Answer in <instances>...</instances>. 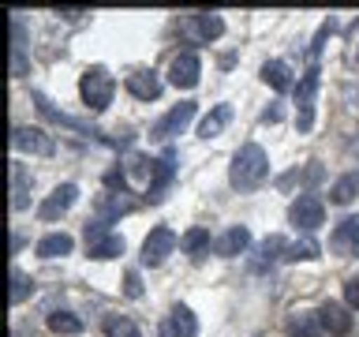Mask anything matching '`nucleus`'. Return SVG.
<instances>
[{
  "label": "nucleus",
  "mask_w": 359,
  "mask_h": 337,
  "mask_svg": "<svg viewBox=\"0 0 359 337\" xmlns=\"http://www.w3.org/2000/svg\"><path fill=\"white\" fill-rule=\"evenodd\" d=\"M269 176V157L258 143H243L232 157V168H229V184L236 191H255L262 180Z\"/></svg>",
  "instance_id": "nucleus-1"
},
{
  "label": "nucleus",
  "mask_w": 359,
  "mask_h": 337,
  "mask_svg": "<svg viewBox=\"0 0 359 337\" xmlns=\"http://www.w3.org/2000/svg\"><path fill=\"white\" fill-rule=\"evenodd\" d=\"M112 94H116V79L109 75V67L94 64L79 75V98L90 112H105L112 105Z\"/></svg>",
  "instance_id": "nucleus-2"
},
{
  "label": "nucleus",
  "mask_w": 359,
  "mask_h": 337,
  "mask_svg": "<svg viewBox=\"0 0 359 337\" xmlns=\"http://www.w3.org/2000/svg\"><path fill=\"white\" fill-rule=\"evenodd\" d=\"M318 86H322L318 67H307L303 79L296 83V128H299V135H307L314 128V101H318Z\"/></svg>",
  "instance_id": "nucleus-3"
},
{
  "label": "nucleus",
  "mask_w": 359,
  "mask_h": 337,
  "mask_svg": "<svg viewBox=\"0 0 359 337\" xmlns=\"http://www.w3.org/2000/svg\"><path fill=\"white\" fill-rule=\"evenodd\" d=\"M86 255L105 263V258L123 255V236L109 229V221H86Z\"/></svg>",
  "instance_id": "nucleus-4"
},
{
  "label": "nucleus",
  "mask_w": 359,
  "mask_h": 337,
  "mask_svg": "<svg viewBox=\"0 0 359 337\" xmlns=\"http://www.w3.org/2000/svg\"><path fill=\"white\" fill-rule=\"evenodd\" d=\"M322 221H325V202H322L318 195L303 191L299 199H292V206H288V225H296L303 236H311Z\"/></svg>",
  "instance_id": "nucleus-5"
},
{
  "label": "nucleus",
  "mask_w": 359,
  "mask_h": 337,
  "mask_svg": "<svg viewBox=\"0 0 359 337\" xmlns=\"http://www.w3.org/2000/svg\"><path fill=\"white\" fill-rule=\"evenodd\" d=\"M176 247H180V236L168 229V225H157V229H150L142 240V266H161Z\"/></svg>",
  "instance_id": "nucleus-6"
},
{
  "label": "nucleus",
  "mask_w": 359,
  "mask_h": 337,
  "mask_svg": "<svg viewBox=\"0 0 359 337\" xmlns=\"http://www.w3.org/2000/svg\"><path fill=\"white\" fill-rule=\"evenodd\" d=\"M11 146H15L19 154H30V157H49L56 150L53 135L45 128H27V124H19V128H11Z\"/></svg>",
  "instance_id": "nucleus-7"
},
{
  "label": "nucleus",
  "mask_w": 359,
  "mask_h": 337,
  "mask_svg": "<svg viewBox=\"0 0 359 337\" xmlns=\"http://www.w3.org/2000/svg\"><path fill=\"white\" fill-rule=\"evenodd\" d=\"M198 79H202L198 53H191V49H187V53H176L172 64H168V83H172L176 90H195Z\"/></svg>",
  "instance_id": "nucleus-8"
},
{
  "label": "nucleus",
  "mask_w": 359,
  "mask_h": 337,
  "mask_svg": "<svg viewBox=\"0 0 359 337\" xmlns=\"http://www.w3.org/2000/svg\"><path fill=\"white\" fill-rule=\"evenodd\" d=\"M195 112H198L195 101H180V105H172V109H168L161 120L154 124L150 135H154V139H172V135H180V131H184L191 120H195Z\"/></svg>",
  "instance_id": "nucleus-9"
},
{
  "label": "nucleus",
  "mask_w": 359,
  "mask_h": 337,
  "mask_svg": "<svg viewBox=\"0 0 359 337\" xmlns=\"http://www.w3.org/2000/svg\"><path fill=\"white\" fill-rule=\"evenodd\" d=\"M75 199H79V187H75V184H56V187L49 191V195L41 199L38 218H41V221H56V218H64V213L75 206Z\"/></svg>",
  "instance_id": "nucleus-10"
},
{
  "label": "nucleus",
  "mask_w": 359,
  "mask_h": 337,
  "mask_svg": "<svg viewBox=\"0 0 359 337\" xmlns=\"http://www.w3.org/2000/svg\"><path fill=\"white\" fill-rule=\"evenodd\" d=\"M318 326L325 333H333V337H344V333H352V311H348V303H337V300H325L322 308H318Z\"/></svg>",
  "instance_id": "nucleus-11"
},
{
  "label": "nucleus",
  "mask_w": 359,
  "mask_h": 337,
  "mask_svg": "<svg viewBox=\"0 0 359 337\" xmlns=\"http://www.w3.org/2000/svg\"><path fill=\"white\" fill-rule=\"evenodd\" d=\"M123 86H128V94L139 98V101H157V98H161V90H165L161 75H157L154 67H139V72H131L128 79H123Z\"/></svg>",
  "instance_id": "nucleus-12"
},
{
  "label": "nucleus",
  "mask_w": 359,
  "mask_h": 337,
  "mask_svg": "<svg viewBox=\"0 0 359 337\" xmlns=\"http://www.w3.org/2000/svg\"><path fill=\"white\" fill-rule=\"evenodd\" d=\"M172 176H176V150H165V154L154 161V176H150V184H146V199H150V202H161L165 191H168V184H172Z\"/></svg>",
  "instance_id": "nucleus-13"
},
{
  "label": "nucleus",
  "mask_w": 359,
  "mask_h": 337,
  "mask_svg": "<svg viewBox=\"0 0 359 337\" xmlns=\"http://www.w3.org/2000/svg\"><path fill=\"white\" fill-rule=\"evenodd\" d=\"M330 251L341 255V258L359 255V213H355V218H344V221L330 232Z\"/></svg>",
  "instance_id": "nucleus-14"
},
{
  "label": "nucleus",
  "mask_w": 359,
  "mask_h": 337,
  "mask_svg": "<svg viewBox=\"0 0 359 337\" xmlns=\"http://www.w3.org/2000/svg\"><path fill=\"white\" fill-rule=\"evenodd\" d=\"M247 247H251V229H247V225H229V229L213 240V251L221 258H236V255H243Z\"/></svg>",
  "instance_id": "nucleus-15"
},
{
  "label": "nucleus",
  "mask_w": 359,
  "mask_h": 337,
  "mask_svg": "<svg viewBox=\"0 0 359 337\" xmlns=\"http://www.w3.org/2000/svg\"><path fill=\"white\" fill-rule=\"evenodd\" d=\"M165 337H198V319L187 303H176L172 315H168V330Z\"/></svg>",
  "instance_id": "nucleus-16"
},
{
  "label": "nucleus",
  "mask_w": 359,
  "mask_h": 337,
  "mask_svg": "<svg viewBox=\"0 0 359 337\" xmlns=\"http://www.w3.org/2000/svg\"><path fill=\"white\" fill-rule=\"evenodd\" d=\"M229 124H232V105H229V101H221V105H213L206 117L198 120V135H202V139H217Z\"/></svg>",
  "instance_id": "nucleus-17"
},
{
  "label": "nucleus",
  "mask_w": 359,
  "mask_h": 337,
  "mask_svg": "<svg viewBox=\"0 0 359 337\" xmlns=\"http://www.w3.org/2000/svg\"><path fill=\"white\" fill-rule=\"evenodd\" d=\"M210 229L206 225H191V229L180 236V247H184V251L191 255V258H202V255H210Z\"/></svg>",
  "instance_id": "nucleus-18"
},
{
  "label": "nucleus",
  "mask_w": 359,
  "mask_h": 337,
  "mask_svg": "<svg viewBox=\"0 0 359 337\" xmlns=\"http://www.w3.org/2000/svg\"><path fill=\"white\" fill-rule=\"evenodd\" d=\"M72 247H75V240L67 232H49V236H41L38 240V251L41 258H64V255H72Z\"/></svg>",
  "instance_id": "nucleus-19"
},
{
  "label": "nucleus",
  "mask_w": 359,
  "mask_h": 337,
  "mask_svg": "<svg viewBox=\"0 0 359 337\" xmlns=\"http://www.w3.org/2000/svg\"><path fill=\"white\" fill-rule=\"evenodd\" d=\"M262 83L269 90H277V94H285V90L292 86V67L285 60H266L262 64Z\"/></svg>",
  "instance_id": "nucleus-20"
},
{
  "label": "nucleus",
  "mask_w": 359,
  "mask_h": 337,
  "mask_svg": "<svg viewBox=\"0 0 359 337\" xmlns=\"http://www.w3.org/2000/svg\"><path fill=\"white\" fill-rule=\"evenodd\" d=\"M322 255V247L314 236H299L296 244H288V251H285V263H314V258Z\"/></svg>",
  "instance_id": "nucleus-21"
},
{
  "label": "nucleus",
  "mask_w": 359,
  "mask_h": 337,
  "mask_svg": "<svg viewBox=\"0 0 359 337\" xmlns=\"http://www.w3.org/2000/svg\"><path fill=\"white\" fill-rule=\"evenodd\" d=\"M34 180L27 176V168L19 161H11V210H22L27 206V191H30Z\"/></svg>",
  "instance_id": "nucleus-22"
},
{
  "label": "nucleus",
  "mask_w": 359,
  "mask_h": 337,
  "mask_svg": "<svg viewBox=\"0 0 359 337\" xmlns=\"http://www.w3.org/2000/svg\"><path fill=\"white\" fill-rule=\"evenodd\" d=\"M45 322H49V330H53V333H60V337H75V333H83V319H79L75 311H53Z\"/></svg>",
  "instance_id": "nucleus-23"
},
{
  "label": "nucleus",
  "mask_w": 359,
  "mask_h": 337,
  "mask_svg": "<svg viewBox=\"0 0 359 337\" xmlns=\"http://www.w3.org/2000/svg\"><path fill=\"white\" fill-rule=\"evenodd\" d=\"M355 195H359V173H344V176L330 187V202H337V206H348Z\"/></svg>",
  "instance_id": "nucleus-24"
},
{
  "label": "nucleus",
  "mask_w": 359,
  "mask_h": 337,
  "mask_svg": "<svg viewBox=\"0 0 359 337\" xmlns=\"http://www.w3.org/2000/svg\"><path fill=\"white\" fill-rule=\"evenodd\" d=\"M195 34L198 41H217L224 34V19L213 15V11H202V15H195Z\"/></svg>",
  "instance_id": "nucleus-25"
},
{
  "label": "nucleus",
  "mask_w": 359,
  "mask_h": 337,
  "mask_svg": "<svg viewBox=\"0 0 359 337\" xmlns=\"http://www.w3.org/2000/svg\"><path fill=\"white\" fill-rule=\"evenodd\" d=\"M123 195H128V191L101 199V221H112V218H120V213H131V210H135V202H131V199H123Z\"/></svg>",
  "instance_id": "nucleus-26"
},
{
  "label": "nucleus",
  "mask_w": 359,
  "mask_h": 337,
  "mask_svg": "<svg viewBox=\"0 0 359 337\" xmlns=\"http://www.w3.org/2000/svg\"><path fill=\"white\" fill-rule=\"evenodd\" d=\"M105 337H142V333L128 315H109L105 319Z\"/></svg>",
  "instance_id": "nucleus-27"
},
{
  "label": "nucleus",
  "mask_w": 359,
  "mask_h": 337,
  "mask_svg": "<svg viewBox=\"0 0 359 337\" xmlns=\"http://www.w3.org/2000/svg\"><path fill=\"white\" fill-rule=\"evenodd\" d=\"M27 296H34V281L22 270H11V303H22Z\"/></svg>",
  "instance_id": "nucleus-28"
},
{
  "label": "nucleus",
  "mask_w": 359,
  "mask_h": 337,
  "mask_svg": "<svg viewBox=\"0 0 359 337\" xmlns=\"http://www.w3.org/2000/svg\"><path fill=\"white\" fill-rule=\"evenodd\" d=\"M288 244L280 240V236H266L262 244H258V255H262V263H273V258H285Z\"/></svg>",
  "instance_id": "nucleus-29"
},
{
  "label": "nucleus",
  "mask_w": 359,
  "mask_h": 337,
  "mask_svg": "<svg viewBox=\"0 0 359 337\" xmlns=\"http://www.w3.org/2000/svg\"><path fill=\"white\" fill-rule=\"evenodd\" d=\"M123 296H128V300H142V277H139V270H128V274H123Z\"/></svg>",
  "instance_id": "nucleus-30"
},
{
  "label": "nucleus",
  "mask_w": 359,
  "mask_h": 337,
  "mask_svg": "<svg viewBox=\"0 0 359 337\" xmlns=\"http://www.w3.org/2000/svg\"><path fill=\"white\" fill-rule=\"evenodd\" d=\"M344 303H348V311L359 315V274H352L344 281Z\"/></svg>",
  "instance_id": "nucleus-31"
},
{
  "label": "nucleus",
  "mask_w": 359,
  "mask_h": 337,
  "mask_svg": "<svg viewBox=\"0 0 359 337\" xmlns=\"http://www.w3.org/2000/svg\"><path fill=\"white\" fill-rule=\"evenodd\" d=\"M11 75L15 79L27 75V56H22V49H11Z\"/></svg>",
  "instance_id": "nucleus-32"
},
{
  "label": "nucleus",
  "mask_w": 359,
  "mask_h": 337,
  "mask_svg": "<svg viewBox=\"0 0 359 337\" xmlns=\"http://www.w3.org/2000/svg\"><path fill=\"white\" fill-rule=\"evenodd\" d=\"M277 120H280V109H277V105H269V109L262 112V124H277Z\"/></svg>",
  "instance_id": "nucleus-33"
},
{
  "label": "nucleus",
  "mask_w": 359,
  "mask_h": 337,
  "mask_svg": "<svg viewBox=\"0 0 359 337\" xmlns=\"http://www.w3.org/2000/svg\"><path fill=\"white\" fill-rule=\"evenodd\" d=\"M56 15H67V19H79V15H83V8H56Z\"/></svg>",
  "instance_id": "nucleus-34"
}]
</instances>
